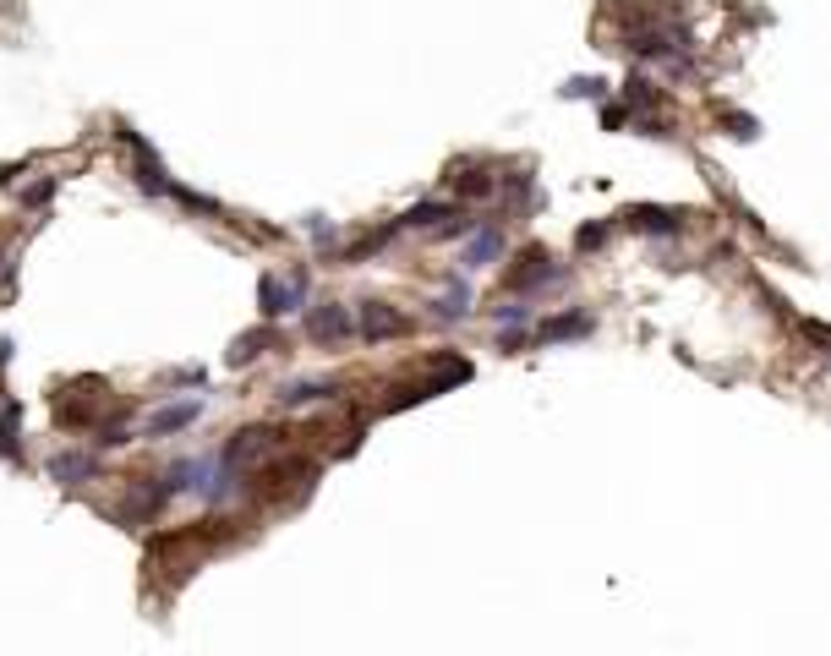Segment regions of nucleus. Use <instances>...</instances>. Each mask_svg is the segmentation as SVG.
<instances>
[{
  "label": "nucleus",
  "mask_w": 831,
  "mask_h": 656,
  "mask_svg": "<svg viewBox=\"0 0 831 656\" xmlns=\"http://www.w3.org/2000/svg\"><path fill=\"white\" fill-rule=\"evenodd\" d=\"M50 476H55L61 487H77V482H88V476H99V454H88V449L55 454V460H50Z\"/></svg>",
  "instance_id": "10"
},
{
  "label": "nucleus",
  "mask_w": 831,
  "mask_h": 656,
  "mask_svg": "<svg viewBox=\"0 0 831 656\" xmlns=\"http://www.w3.org/2000/svg\"><path fill=\"white\" fill-rule=\"evenodd\" d=\"M307 290H312V274H307V268H296L290 279L263 274V279H257V307H263L268 323H279V318H290V312H301Z\"/></svg>",
  "instance_id": "1"
},
{
  "label": "nucleus",
  "mask_w": 831,
  "mask_h": 656,
  "mask_svg": "<svg viewBox=\"0 0 831 656\" xmlns=\"http://www.w3.org/2000/svg\"><path fill=\"white\" fill-rule=\"evenodd\" d=\"M438 219H449V208L443 203H416L411 214L400 219V230H438Z\"/></svg>",
  "instance_id": "20"
},
{
  "label": "nucleus",
  "mask_w": 831,
  "mask_h": 656,
  "mask_svg": "<svg viewBox=\"0 0 831 656\" xmlns=\"http://www.w3.org/2000/svg\"><path fill=\"white\" fill-rule=\"evenodd\" d=\"M432 318H438V323H465V318H471V290H465L460 274L449 279V296L432 301Z\"/></svg>",
  "instance_id": "15"
},
{
  "label": "nucleus",
  "mask_w": 831,
  "mask_h": 656,
  "mask_svg": "<svg viewBox=\"0 0 831 656\" xmlns=\"http://www.w3.org/2000/svg\"><path fill=\"white\" fill-rule=\"evenodd\" d=\"M607 236H613V219H602V225H580V236H575V252H596Z\"/></svg>",
  "instance_id": "25"
},
{
  "label": "nucleus",
  "mask_w": 831,
  "mask_h": 656,
  "mask_svg": "<svg viewBox=\"0 0 831 656\" xmlns=\"http://www.w3.org/2000/svg\"><path fill=\"white\" fill-rule=\"evenodd\" d=\"M192 492L203 503H230L241 492V471H230V465H219V454L214 460H197V471H192Z\"/></svg>",
  "instance_id": "3"
},
{
  "label": "nucleus",
  "mask_w": 831,
  "mask_h": 656,
  "mask_svg": "<svg viewBox=\"0 0 831 656\" xmlns=\"http://www.w3.org/2000/svg\"><path fill=\"white\" fill-rule=\"evenodd\" d=\"M432 383H405V389H394L389 400H383V410H411V405H421V400H432Z\"/></svg>",
  "instance_id": "21"
},
{
  "label": "nucleus",
  "mask_w": 831,
  "mask_h": 656,
  "mask_svg": "<svg viewBox=\"0 0 831 656\" xmlns=\"http://www.w3.org/2000/svg\"><path fill=\"white\" fill-rule=\"evenodd\" d=\"M624 225L629 230H646V236H678V230H684V214H678V208L640 203V208H629V214H624Z\"/></svg>",
  "instance_id": "9"
},
{
  "label": "nucleus",
  "mask_w": 831,
  "mask_h": 656,
  "mask_svg": "<svg viewBox=\"0 0 831 656\" xmlns=\"http://www.w3.org/2000/svg\"><path fill=\"white\" fill-rule=\"evenodd\" d=\"M121 443H132V427H126V421H110V427L93 432V449H121Z\"/></svg>",
  "instance_id": "24"
},
{
  "label": "nucleus",
  "mask_w": 831,
  "mask_h": 656,
  "mask_svg": "<svg viewBox=\"0 0 831 656\" xmlns=\"http://www.w3.org/2000/svg\"><path fill=\"white\" fill-rule=\"evenodd\" d=\"M197 416H203V400H170L143 421V438H175V432H186Z\"/></svg>",
  "instance_id": "6"
},
{
  "label": "nucleus",
  "mask_w": 831,
  "mask_h": 656,
  "mask_svg": "<svg viewBox=\"0 0 831 656\" xmlns=\"http://www.w3.org/2000/svg\"><path fill=\"white\" fill-rule=\"evenodd\" d=\"M454 192H460V197H471V203H482V197H493V192H498V175L471 170V175H460V181H454Z\"/></svg>",
  "instance_id": "19"
},
{
  "label": "nucleus",
  "mask_w": 831,
  "mask_h": 656,
  "mask_svg": "<svg viewBox=\"0 0 831 656\" xmlns=\"http://www.w3.org/2000/svg\"><path fill=\"white\" fill-rule=\"evenodd\" d=\"M624 121H629V110H624V104H602V126H607V132H618Z\"/></svg>",
  "instance_id": "33"
},
{
  "label": "nucleus",
  "mask_w": 831,
  "mask_h": 656,
  "mask_svg": "<svg viewBox=\"0 0 831 656\" xmlns=\"http://www.w3.org/2000/svg\"><path fill=\"white\" fill-rule=\"evenodd\" d=\"M263 350H274V328H247V334H236V339H230V367H252V361L257 356H263Z\"/></svg>",
  "instance_id": "12"
},
{
  "label": "nucleus",
  "mask_w": 831,
  "mask_h": 656,
  "mask_svg": "<svg viewBox=\"0 0 831 656\" xmlns=\"http://www.w3.org/2000/svg\"><path fill=\"white\" fill-rule=\"evenodd\" d=\"M553 279H564V268H558V263H547V252H542V246H525L520 268H509V290H514V296H536V290H542V285H553Z\"/></svg>",
  "instance_id": "4"
},
{
  "label": "nucleus",
  "mask_w": 831,
  "mask_h": 656,
  "mask_svg": "<svg viewBox=\"0 0 831 656\" xmlns=\"http://www.w3.org/2000/svg\"><path fill=\"white\" fill-rule=\"evenodd\" d=\"M307 230H312V241H318V246H329V241H334V225H329L323 214H312V219H307Z\"/></svg>",
  "instance_id": "32"
},
{
  "label": "nucleus",
  "mask_w": 831,
  "mask_h": 656,
  "mask_svg": "<svg viewBox=\"0 0 831 656\" xmlns=\"http://www.w3.org/2000/svg\"><path fill=\"white\" fill-rule=\"evenodd\" d=\"M0 460H6V465L22 460V405L17 400L0 405Z\"/></svg>",
  "instance_id": "13"
},
{
  "label": "nucleus",
  "mask_w": 831,
  "mask_h": 656,
  "mask_svg": "<svg viewBox=\"0 0 831 656\" xmlns=\"http://www.w3.org/2000/svg\"><path fill=\"white\" fill-rule=\"evenodd\" d=\"M394 230H400V219H394V225H383V230H372V236H361L356 246H345V252H339V263H361V257H378L383 252V246H389L394 241Z\"/></svg>",
  "instance_id": "18"
},
{
  "label": "nucleus",
  "mask_w": 831,
  "mask_h": 656,
  "mask_svg": "<svg viewBox=\"0 0 831 656\" xmlns=\"http://www.w3.org/2000/svg\"><path fill=\"white\" fill-rule=\"evenodd\" d=\"M493 318L503 328H531V307H525L520 296H509V301H498V307H493Z\"/></svg>",
  "instance_id": "22"
},
{
  "label": "nucleus",
  "mask_w": 831,
  "mask_h": 656,
  "mask_svg": "<svg viewBox=\"0 0 831 656\" xmlns=\"http://www.w3.org/2000/svg\"><path fill=\"white\" fill-rule=\"evenodd\" d=\"M498 252H503V225H487L482 236H471V246H465V268L498 263Z\"/></svg>",
  "instance_id": "16"
},
{
  "label": "nucleus",
  "mask_w": 831,
  "mask_h": 656,
  "mask_svg": "<svg viewBox=\"0 0 831 656\" xmlns=\"http://www.w3.org/2000/svg\"><path fill=\"white\" fill-rule=\"evenodd\" d=\"M165 197H175V203H181V208H192V214H219V203H214V197H197V192H186V186H175L170 181V192Z\"/></svg>",
  "instance_id": "23"
},
{
  "label": "nucleus",
  "mask_w": 831,
  "mask_h": 656,
  "mask_svg": "<svg viewBox=\"0 0 831 656\" xmlns=\"http://www.w3.org/2000/svg\"><path fill=\"white\" fill-rule=\"evenodd\" d=\"M6 361H11V339H0V372H6Z\"/></svg>",
  "instance_id": "35"
},
{
  "label": "nucleus",
  "mask_w": 831,
  "mask_h": 656,
  "mask_svg": "<svg viewBox=\"0 0 831 656\" xmlns=\"http://www.w3.org/2000/svg\"><path fill=\"white\" fill-rule=\"evenodd\" d=\"M722 126H728V137H744V143H749V137H760L755 115H722Z\"/></svg>",
  "instance_id": "29"
},
{
  "label": "nucleus",
  "mask_w": 831,
  "mask_h": 656,
  "mask_svg": "<svg viewBox=\"0 0 831 656\" xmlns=\"http://www.w3.org/2000/svg\"><path fill=\"white\" fill-rule=\"evenodd\" d=\"M476 225H482L476 214H460V219H449V225H438V236H443V241H460V236H471Z\"/></svg>",
  "instance_id": "30"
},
{
  "label": "nucleus",
  "mask_w": 831,
  "mask_h": 656,
  "mask_svg": "<svg viewBox=\"0 0 831 656\" xmlns=\"http://www.w3.org/2000/svg\"><path fill=\"white\" fill-rule=\"evenodd\" d=\"M471 361L465 356H454V350H438V356H432V389H454V383H471Z\"/></svg>",
  "instance_id": "14"
},
{
  "label": "nucleus",
  "mask_w": 831,
  "mask_h": 656,
  "mask_svg": "<svg viewBox=\"0 0 831 656\" xmlns=\"http://www.w3.org/2000/svg\"><path fill=\"white\" fill-rule=\"evenodd\" d=\"M329 394H339L334 378H296V383H285V389H279V405H285V410H301V405L329 400Z\"/></svg>",
  "instance_id": "11"
},
{
  "label": "nucleus",
  "mask_w": 831,
  "mask_h": 656,
  "mask_svg": "<svg viewBox=\"0 0 831 656\" xmlns=\"http://www.w3.org/2000/svg\"><path fill=\"white\" fill-rule=\"evenodd\" d=\"M55 186H61V181H55V175H44V181H33L28 192H22V203H28V208H44V203L55 197Z\"/></svg>",
  "instance_id": "28"
},
{
  "label": "nucleus",
  "mask_w": 831,
  "mask_h": 656,
  "mask_svg": "<svg viewBox=\"0 0 831 656\" xmlns=\"http://www.w3.org/2000/svg\"><path fill=\"white\" fill-rule=\"evenodd\" d=\"M274 438H279L274 427H241L236 438H230L225 449H219V465H230V471H247L257 454H268V449H274Z\"/></svg>",
  "instance_id": "5"
},
{
  "label": "nucleus",
  "mask_w": 831,
  "mask_h": 656,
  "mask_svg": "<svg viewBox=\"0 0 831 656\" xmlns=\"http://www.w3.org/2000/svg\"><path fill=\"white\" fill-rule=\"evenodd\" d=\"M624 93H629V104H635V110H646V104H657V99H662V93H657V88H651V82H646V77H640V72H635V77H629V88H624Z\"/></svg>",
  "instance_id": "27"
},
{
  "label": "nucleus",
  "mask_w": 831,
  "mask_h": 656,
  "mask_svg": "<svg viewBox=\"0 0 831 656\" xmlns=\"http://www.w3.org/2000/svg\"><path fill=\"white\" fill-rule=\"evenodd\" d=\"M520 345H531V328H503L498 334V350H520Z\"/></svg>",
  "instance_id": "31"
},
{
  "label": "nucleus",
  "mask_w": 831,
  "mask_h": 656,
  "mask_svg": "<svg viewBox=\"0 0 831 656\" xmlns=\"http://www.w3.org/2000/svg\"><path fill=\"white\" fill-rule=\"evenodd\" d=\"M804 339H810V345H821V350H826V323H815V318H810V323H804Z\"/></svg>",
  "instance_id": "34"
},
{
  "label": "nucleus",
  "mask_w": 831,
  "mask_h": 656,
  "mask_svg": "<svg viewBox=\"0 0 831 656\" xmlns=\"http://www.w3.org/2000/svg\"><path fill=\"white\" fill-rule=\"evenodd\" d=\"M602 88H607L602 77H569L558 93H564V99H596V93H602Z\"/></svg>",
  "instance_id": "26"
},
{
  "label": "nucleus",
  "mask_w": 831,
  "mask_h": 656,
  "mask_svg": "<svg viewBox=\"0 0 831 656\" xmlns=\"http://www.w3.org/2000/svg\"><path fill=\"white\" fill-rule=\"evenodd\" d=\"M350 334H356V318L345 301H323L307 312V339H318V345H345Z\"/></svg>",
  "instance_id": "2"
},
{
  "label": "nucleus",
  "mask_w": 831,
  "mask_h": 656,
  "mask_svg": "<svg viewBox=\"0 0 831 656\" xmlns=\"http://www.w3.org/2000/svg\"><path fill=\"white\" fill-rule=\"evenodd\" d=\"M596 328L591 312H553V318H542L531 328V345H558V339H585Z\"/></svg>",
  "instance_id": "8"
},
{
  "label": "nucleus",
  "mask_w": 831,
  "mask_h": 656,
  "mask_svg": "<svg viewBox=\"0 0 831 656\" xmlns=\"http://www.w3.org/2000/svg\"><path fill=\"white\" fill-rule=\"evenodd\" d=\"M356 334L367 339V345H383V339L405 334V318H400L394 307H383V301H361V312H356Z\"/></svg>",
  "instance_id": "7"
},
{
  "label": "nucleus",
  "mask_w": 831,
  "mask_h": 656,
  "mask_svg": "<svg viewBox=\"0 0 831 656\" xmlns=\"http://www.w3.org/2000/svg\"><path fill=\"white\" fill-rule=\"evenodd\" d=\"M170 503L165 482H132V520H148V514H159Z\"/></svg>",
  "instance_id": "17"
}]
</instances>
